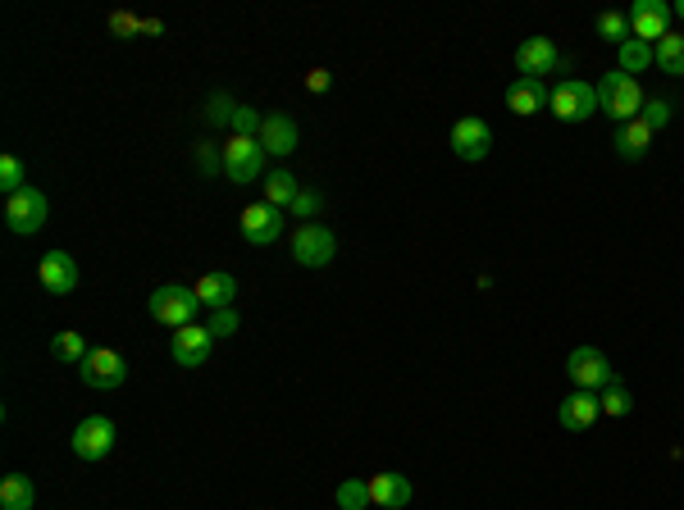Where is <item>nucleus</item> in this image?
Masks as SVG:
<instances>
[{"label": "nucleus", "mask_w": 684, "mask_h": 510, "mask_svg": "<svg viewBox=\"0 0 684 510\" xmlns=\"http://www.w3.org/2000/svg\"><path fill=\"white\" fill-rule=\"evenodd\" d=\"M598 37H602V41H612L616 51H621L625 41H630V14H616V10L598 14Z\"/></svg>", "instance_id": "cd10ccee"}, {"label": "nucleus", "mask_w": 684, "mask_h": 510, "mask_svg": "<svg viewBox=\"0 0 684 510\" xmlns=\"http://www.w3.org/2000/svg\"><path fill=\"white\" fill-rule=\"evenodd\" d=\"M320 215V192H311V187H301L297 201H292V219H311Z\"/></svg>", "instance_id": "c9c22d12"}, {"label": "nucleus", "mask_w": 684, "mask_h": 510, "mask_svg": "<svg viewBox=\"0 0 684 510\" xmlns=\"http://www.w3.org/2000/svg\"><path fill=\"white\" fill-rule=\"evenodd\" d=\"M260 169H265V151H260L256 137H233L224 146V174L228 183H256Z\"/></svg>", "instance_id": "9d476101"}, {"label": "nucleus", "mask_w": 684, "mask_h": 510, "mask_svg": "<svg viewBox=\"0 0 684 510\" xmlns=\"http://www.w3.org/2000/svg\"><path fill=\"white\" fill-rule=\"evenodd\" d=\"M333 501H338V510H365V506H370V483H365V479H347V483H338Z\"/></svg>", "instance_id": "c85d7f7f"}, {"label": "nucleus", "mask_w": 684, "mask_h": 510, "mask_svg": "<svg viewBox=\"0 0 684 510\" xmlns=\"http://www.w3.org/2000/svg\"><path fill=\"white\" fill-rule=\"evenodd\" d=\"M197 169H201V174H210V178H215L219 169H224V146H210V142H201V146H197Z\"/></svg>", "instance_id": "f704fd0d"}, {"label": "nucleus", "mask_w": 684, "mask_h": 510, "mask_svg": "<svg viewBox=\"0 0 684 510\" xmlns=\"http://www.w3.org/2000/svg\"><path fill=\"white\" fill-rule=\"evenodd\" d=\"M292 260H297L301 269H324L333 265V255H338V237L329 233L324 224H297V233H292Z\"/></svg>", "instance_id": "20e7f679"}, {"label": "nucleus", "mask_w": 684, "mask_h": 510, "mask_svg": "<svg viewBox=\"0 0 684 510\" xmlns=\"http://www.w3.org/2000/svg\"><path fill=\"white\" fill-rule=\"evenodd\" d=\"M242 237H247L251 246H274L283 237V210L270 201H260V205H247L242 210Z\"/></svg>", "instance_id": "9b49d317"}, {"label": "nucleus", "mask_w": 684, "mask_h": 510, "mask_svg": "<svg viewBox=\"0 0 684 510\" xmlns=\"http://www.w3.org/2000/svg\"><path fill=\"white\" fill-rule=\"evenodd\" d=\"M643 87H639V78H630V73H602V82H598V110L607 114V119L621 128V123H634L643 114Z\"/></svg>", "instance_id": "f257e3e1"}, {"label": "nucleus", "mask_w": 684, "mask_h": 510, "mask_svg": "<svg viewBox=\"0 0 684 510\" xmlns=\"http://www.w3.org/2000/svg\"><path fill=\"white\" fill-rule=\"evenodd\" d=\"M197 296H201V306H210V310H233V301H238V278L233 274H206L197 283Z\"/></svg>", "instance_id": "412c9836"}, {"label": "nucleus", "mask_w": 684, "mask_h": 510, "mask_svg": "<svg viewBox=\"0 0 684 510\" xmlns=\"http://www.w3.org/2000/svg\"><path fill=\"white\" fill-rule=\"evenodd\" d=\"M5 224H10V233L19 237H32L46 228V196L37 192V187H23V192L5 196Z\"/></svg>", "instance_id": "0eeeda50"}, {"label": "nucleus", "mask_w": 684, "mask_h": 510, "mask_svg": "<svg viewBox=\"0 0 684 510\" xmlns=\"http://www.w3.org/2000/svg\"><path fill=\"white\" fill-rule=\"evenodd\" d=\"M616 60H621L616 69L630 73V78H634V73H643L648 64H653V46H648V41H639V37H630V41L621 46V51H616Z\"/></svg>", "instance_id": "a878e982"}, {"label": "nucleus", "mask_w": 684, "mask_h": 510, "mask_svg": "<svg viewBox=\"0 0 684 510\" xmlns=\"http://www.w3.org/2000/svg\"><path fill=\"white\" fill-rule=\"evenodd\" d=\"M260 123H265V114L251 110V105H238V114H233V137H260Z\"/></svg>", "instance_id": "2f4dec72"}, {"label": "nucleus", "mask_w": 684, "mask_h": 510, "mask_svg": "<svg viewBox=\"0 0 684 510\" xmlns=\"http://www.w3.org/2000/svg\"><path fill=\"white\" fill-rule=\"evenodd\" d=\"M370 506L379 510H402L411 506V479L406 474H370Z\"/></svg>", "instance_id": "6ab92c4d"}, {"label": "nucleus", "mask_w": 684, "mask_h": 510, "mask_svg": "<svg viewBox=\"0 0 684 510\" xmlns=\"http://www.w3.org/2000/svg\"><path fill=\"white\" fill-rule=\"evenodd\" d=\"M23 187H28L23 160H19V155H5V160H0V192L14 196V192H23Z\"/></svg>", "instance_id": "7c9ffc66"}, {"label": "nucleus", "mask_w": 684, "mask_h": 510, "mask_svg": "<svg viewBox=\"0 0 684 510\" xmlns=\"http://www.w3.org/2000/svg\"><path fill=\"white\" fill-rule=\"evenodd\" d=\"M233 114H238V101L228 92H215L206 101V119H210V128H233Z\"/></svg>", "instance_id": "c756f323"}, {"label": "nucleus", "mask_w": 684, "mask_h": 510, "mask_svg": "<svg viewBox=\"0 0 684 510\" xmlns=\"http://www.w3.org/2000/svg\"><path fill=\"white\" fill-rule=\"evenodd\" d=\"M37 278H42V287L51 296H69L78 287V260L69 251H46L42 265H37Z\"/></svg>", "instance_id": "2eb2a0df"}, {"label": "nucleus", "mask_w": 684, "mask_h": 510, "mask_svg": "<svg viewBox=\"0 0 684 510\" xmlns=\"http://www.w3.org/2000/svg\"><path fill=\"white\" fill-rule=\"evenodd\" d=\"M51 356L60 360V365H83V360L92 356V347H87V337H83V333L64 328V333L51 337Z\"/></svg>", "instance_id": "b1692460"}, {"label": "nucleus", "mask_w": 684, "mask_h": 510, "mask_svg": "<svg viewBox=\"0 0 684 510\" xmlns=\"http://www.w3.org/2000/svg\"><path fill=\"white\" fill-rule=\"evenodd\" d=\"M142 32H151V37H156V32H165V23H160V19H142Z\"/></svg>", "instance_id": "58836bf2"}, {"label": "nucleus", "mask_w": 684, "mask_h": 510, "mask_svg": "<svg viewBox=\"0 0 684 510\" xmlns=\"http://www.w3.org/2000/svg\"><path fill=\"white\" fill-rule=\"evenodd\" d=\"M653 64L662 73H671V78H684V37L680 32H666L662 41L653 46Z\"/></svg>", "instance_id": "5701e85b"}, {"label": "nucleus", "mask_w": 684, "mask_h": 510, "mask_svg": "<svg viewBox=\"0 0 684 510\" xmlns=\"http://www.w3.org/2000/svg\"><path fill=\"white\" fill-rule=\"evenodd\" d=\"M671 10H675V14H680V19H684V0H680V5H671Z\"/></svg>", "instance_id": "ea45409f"}, {"label": "nucleus", "mask_w": 684, "mask_h": 510, "mask_svg": "<svg viewBox=\"0 0 684 510\" xmlns=\"http://www.w3.org/2000/svg\"><path fill=\"white\" fill-rule=\"evenodd\" d=\"M197 310H201L197 287L165 283V287H156V292H151V319H160L165 328H187V324H197Z\"/></svg>", "instance_id": "f03ea898"}, {"label": "nucleus", "mask_w": 684, "mask_h": 510, "mask_svg": "<svg viewBox=\"0 0 684 510\" xmlns=\"http://www.w3.org/2000/svg\"><path fill=\"white\" fill-rule=\"evenodd\" d=\"M598 401H602V415H612V419H625L634 410V397H630V388H625L621 378H612V383L598 392Z\"/></svg>", "instance_id": "bb28decb"}, {"label": "nucleus", "mask_w": 684, "mask_h": 510, "mask_svg": "<svg viewBox=\"0 0 684 510\" xmlns=\"http://www.w3.org/2000/svg\"><path fill=\"white\" fill-rule=\"evenodd\" d=\"M557 64H561V51L552 37H529L516 46L520 78H548V73H557Z\"/></svg>", "instance_id": "f8f14e48"}, {"label": "nucleus", "mask_w": 684, "mask_h": 510, "mask_svg": "<svg viewBox=\"0 0 684 510\" xmlns=\"http://www.w3.org/2000/svg\"><path fill=\"white\" fill-rule=\"evenodd\" d=\"M548 101H552V87L543 78H511V87H507V110L511 114L529 119V114H539Z\"/></svg>", "instance_id": "a211bd4d"}, {"label": "nucleus", "mask_w": 684, "mask_h": 510, "mask_svg": "<svg viewBox=\"0 0 684 510\" xmlns=\"http://www.w3.org/2000/svg\"><path fill=\"white\" fill-rule=\"evenodd\" d=\"M447 146H452L456 160L479 164L488 151H493V128H488V119H479V114H466V119L452 123V137H447Z\"/></svg>", "instance_id": "423d86ee"}, {"label": "nucleus", "mask_w": 684, "mask_h": 510, "mask_svg": "<svg viewBox=\"0 0 684 510\" xmlns=\"http://www.w3.org/2000/svg\"><path fill=\"white\" fill-rule=\"evenodd\" d=\"M297 192H301V183L288 174V169H283V164H279V169H274L270 178H265V201H270V205H279V210H292V201H297Z\"/></svg>", "instance_id": "393cba45"}, {"label": "nucleus", "mask_w": 684, "mask_h": 510, "mask_svg": "<svg viewBox=\"0 0 684 510\" xmlns=\"http://www.w3.org/2000/svg\"><path fill=\"white\" fill-rule=\"evenodd\" d=\"M602 415V401H598V392H584V388H575L566 401L557 406V424L566 433H584V429H593V419Z\"/></svg>", "instance_id": "dca6fc26"}, {"label": "nucleus", "mask_w": 684, "mask_h": 510, "mask_svg": "<svg viewBox=\"0 0 684 510\" xmlns=\"http://www.w3.org/2000/svg\"><path fill=\"white\" fill-rule=\"evenodd\" d=\"M210 347H215V333H210V328H201V324L174 328V365H183V369L206 365Z\"/></svg>", "instance_id": "4468645a"}, {"label": "nucleus", "mask_w": 684, "mask_h": 510, "mask_svg": "<svg viewBox=\"0 0 684 510\" xmlns=\"http://www.w3.org/2000/svg\"><path fill=\"white\" fill-rule=\"evenodd\" d=\"M37 501V488H32L28 474H5L0 483V510H32Z\"/></svg>", "instance_id": "4be33fe9"}, {"label": "nucleus", "mask_w": 684, "mask_h": 510, "mask_svg": "<svg viewBox=\"0 0 684 510\" xmlns=\"http://www.w3.org/2000/svg\"><path fill=\"white\" fill-rule=\"evenodd\" d=\"M210 333L215 337H233L242 328V319H238V310H210Z\"/></svg>", "instance_id": "72a5a7b5"}, {"label": "nucleus", "mask_w": 684, "mask_h": 510, "mask_svg": "<svg viewBox=\"0 0 684 510\" xmlns=\"http://www.w3.org/2000/svg\"><path fill=\"white\" fill-rule=\"evenodd\" d=\"M566 374H570V383L575 388H584V392H602L607 383H612V360L602 356L598 347H575L566 356Z\"/></svg>", "instance_id": "6e6552de"}, {"label": "nucleus", "mask_w": 684, "mask_h": 510, "mask_svg": "<svg viewBox=\"0 0 684 510\" xmlns=\"http://www.w3.org/2000/svg\"><path fill=\"white\" fill-rule=\"evenodd\" d=\"M548 110L557 114L561 123L593 119V114H598V87H589V82H580V78H561L557 87H552Z\"/></svg>", "instance_id": "7ed1b4c3"}, {"label": "nucleus", "mask_w": 684, "mask_h": 510, "mask_svg": "<svg viewBox=\"0 0 684 510\" xmlns=\"http://www.w3.org/2000/svg\"><path fill=\"white\" fill-rule=\"evenodd\" d=\"M110 32L119 41H128V37H137V32H142V19H133V14H110Z\"/></svg>", "instance_id": "e433bc0d"}, {"label": "nucleus", "mask_w": 684, "mask_h": 510, "mask_svg": "<svg viewBox=\"0 0 684 510\" xmlns=\"http://www.w3.org/2000/svg\"><path fill=\"white\" fill-rule=\"evenodd\" d=\"M114 442H119V429H114V419H105V415H87L78 429H73V438H69V447H73V456L78 460H105L114 451Z\"/></svg>", "instance_id": "39448f33"}, {"label": "nucleus", "mask_w": 684, "mask_h": 510, "mask_svg": "<svg viewBox=\"0 0 684 510\" xmlns=\"http://www.w3.org/2000/svg\"><path fill=\"white\" fill-rule=\"evenodd\" d=\"M329 87H333V73L329 69H311V73H306V92L320 96V92H329Z\"/></svg>", "instance_id": "4c0bfd02"}, {"label": "nucleus", "mask_w": 684, "mask_h": 510, "mask_svg": "<svg viewBox=\"0 0 684 510\" xmlns=\"http://www.w3.org/2000/svg\"><path fill=\"white\" fill-rule=\"evenodd\" d=\"M643 123H648V128H666V123H671V101H662V96H653V101H643V114H639Z\"/></svg>", "instance_id": "473e14b6"}, {"label": "nucleus", "mask_w": 684, "mask_h": 510, "mask_svg": "<svg viewBox=\"0 0 684 510\" xmlns=\"http://www.w3.org/2000/svg\"><path fill=\"white\" fill-rule=\"evenodd\" d=\"M653 137L657 133L648 128V123L634 119V123H621V128H616L612 146L621 151V160H643V155H648V146H653Z\"/></svg>", "instance_id": "aec40b11"}, {"label": "nucleus", "mask_w": 684, "mask_h": 510, "mask_svg": "<svg viewBox=\"0 0 684 510\" xmlns=\"http://www.w3.org/2000/svg\"><path fill=\"white\" fill-rule=\"evenodd\" d=\"M78 378H83L87 388L96 392H110V388H124V378H128V360L119 356V351L110 347H96L92 356L78 365Z\"/></svg>", "instance_id": "1a4fd4ad"}, {"label": "nucleus", "mask_w": 684, "mask_h": 510, "mask_svg": "<svg viewBox=\"0 0 684 510\" xmlns=\"http://www.w3.org/2000/svg\"><path fill=\"white\" fill-rule=\"evenodd\" d=\"M671 5L666 0H639L630 10V37H639V41H648V46H657V41L671 32Z\"/></svg>", "instance_id": "ddd939ff"}, {"label": "nucleus", "mask_w": 684, "mask_h": 510, "mask_svg": "<svg viewBox=\"0 0 684 510\" xmlns=\"http://www.w3.org/2000/svg\"><path fill=\"white\" fill-rule=\"evenodd\" d=\"M260 151L274 155V160H288L292 151H297V123L288 119V114H265V123H260Z\"/></svg>", "instance_id": "f3484780"}]
</instances>
